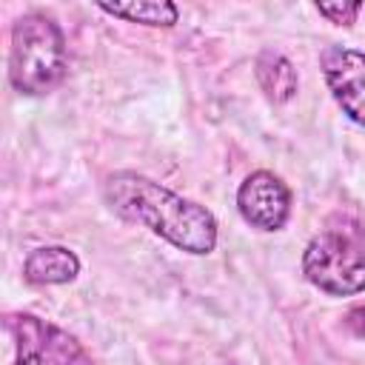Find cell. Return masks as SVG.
Listing matches in <instances>:
<instances>
[{
  "instance_id": "cell-1",
  "label": "cell",
  "mask_w": 365,
  "mask_h": 365,
  "mask_svg": "<svg viewBox=\"0 0 365 365\" xmlns=\"http://www.w3.org/2000/svg\"><path fill=\"white\" fill-rule=\"evenodd\" d=\"M103 200L120 220L148 228L177 251L205 257L217 248L220 240L217 217L205 205L171 191L168 185L145 174L137 171L108 174L103 182Z\"/></svg>"
},
{
  "instance_id": "cell-2",
  "label": "cell",
  "mask_w": 365,
  "mask_h": 365,
  "mask_svg": "<svg viewBox=\"0 0 365 365\" xmlns=\"http://www.w3.org/2000/svg\"><path fill=\"white\" fill-rule=\"evenodd\" d=\"M68 71V46L60 23L46 11H26L11 26L9 83L23 97L51 94Z\"/></svg>"
},
{
  "instance_id": "cell-3",
  "label": "cell",
  "mask_w": 365,
  "mask_h": 365,
  "mask_svg": "<svg viewBox=\"0 0 365 365\" xmlns=\"http://www.w3.org/2000/svg\"><path fill=\"white\" fill-rule=\"evenodd\" d=\"M305 279L328 297L365 291V248L342 231H319L302 251Z\"/></svg>"
},
{
  "instance_id": "cell-4",
  "label": "cell",
  "mask_w": 365,
  "mask_h": 365,
  "mask_svg": "<svg viewBox=\"0 0 365 365\" xmlns=\"http://www.w3.org/2000/svg\"><path fill=\"white\" fill-rule=\"evenodd\" d=\"M3 325L14 345L11 365H94L91 354L74 334L43 317L17 311L6 314Z\"/></svg>"
},
{
  "instance_id": "cell-5",
  "label": "cell",
  "mask_w": 365,
  "mask_h": 365,
  "mask_svg": "<svg viewBox=\"0 0 365 365\" xmlns=\"http://www.w3.org/2000/svg\"><path fill=\"white\" fill-rule=\"evenodd\" d=\"M291 205L294 194L288 182L268 168L251 171L237 188V211L257 231H282L291 220Z\"/></svg>"
},
{
  "instance_id": "cell-6",
  "label": "cell",
  "mask_w": 365,
  "mask_h": 365,
  "mask_svg": "<svg viewBox=\"0 0 365 365\" xmlns=\"http://www.w3.org/2000/svg\"><path fill=\"white\" fill-rule=\"evenodd\" d=\"M319 68L342 114L365 128V51L348 46H325L319 54Z\"/></svg>"
},
{
  "instance_id": "cell-7",
  "label": "cell",
  "mask_w": 365,
  "mask_h": 365,
  "mask_svg": "<svg viewBox=\"0 0 365 365\" xmlns=\"http://www.w3.org/2000/svg\"><path fill=\"white\" fill-rule=\"evenodd\" d=\"M80 268V257L68 245H40L23 259V279L29 285H68Z\"/></svg>"
},
{
  "instance_id": "cell-8",
  "label": "cell",
  "mask_w": 365,
  "mask_h": 365,
  "mask_svg": "<svg viewBox=\"0 0 365 365\" xmlns=\"http://www.w3.org/2000/svg\"><path fill=\"white\" fill-rule=\"evenodd\" d=\"M254 74H257V83L265 91V97L277 106L294 100V94L299 88V74H297L294 63L282 51H274V48H265L257 54Z\"/></svg>"
},
{
  "instance_id": "cell-9",
  "label": "cell",
  "mask_w": 365,
  "mask_h": 365,
  "mask_svg": "<svg viewBox=\"0 0 365 365\" xmlns=\"http://www.w3.org/2000/svg\"><path fill=\"white\" fill-rule=\"evenodd\" d=\"M103 14L120 17L125 23H140L151 29H171L180 20V9L168 0H128V3H97Z\"/></svg>"
},
{
  "instance_id": "cell-10",
  "label": "cell",
  "mask_w": 365,
  "mask_h": 365,
  "mask_svg": "<svg viewBox=\"0 0 365 365\" xmlns=\"http://www.w3.org/2000/svg\"><path fill=\"white\" fill-rule=\"evenodd\" d=\"M317 11H319L328 23L351 26V23H356V17H359V11H362V3H317Z\"/></svg>"
},
{
  "instance_id": "cell-11",
  "label": "cell",
  "mask_w": 365,
  "mask_h": 365,
  "mask_svg": "<svg viewBox=\"0 0 365 365\" xmlns=\"http://www.w3.org/2000/svg\"><path fill=\"white\" fill-rule=\"evenodd\" d=\"M345 325H348L356 336H365V305L351 308V311H348V317H345Z\"/></svg>"
}]
</instances>
